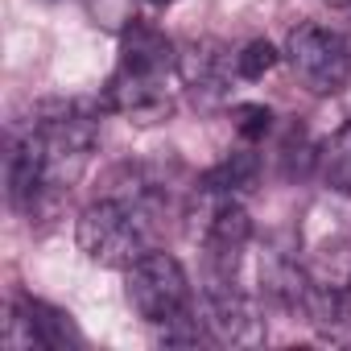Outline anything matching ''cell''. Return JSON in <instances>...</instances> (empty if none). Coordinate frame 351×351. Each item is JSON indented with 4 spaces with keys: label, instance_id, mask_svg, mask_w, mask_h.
<instances>
[{
    "label": "cell",
    "instance_id": "obj_1",
    "mask_svg": "<svg viewBox=\"0 0 351 351\" xmlns=\"http://www.w3.org/2000/svg\"><path fill=\"white\" fill-rule=\"evenodd\" d=\"M75 240L87 261L104 269H128L145 252H153L157 240V203L149 182H128L124 191H112L83 207L75 223Z\"/></svg>",
    "mask_w": 351,
    "mask_h": 351
},
{
    "label": "cell",
    "instance_id": "obj_2",
    "mask_svg": "<svg viewBox=\"0 0 351 351\" xmlns=\"http://www.w3.org/2000/svg\"><path fill=\"white\" fill-rule=\"evenodd\" d=\"M42 136V149H46V182H50V199L54 195H66L99 145V124H95V112H87L83 104H46L38 108V120H29Z\"/></svg>",
    "mask_w": 351,
    "mask_h": 351
},
{
    "label": "cell",
    "instance_id": "obj_3",
    "mask_svg": "<svg viewBox=\"0 0 351 351\" xmlns=\"http://www.w3.org/2000/svg\"><path fill=\"white\" fill-rule=\"evenodd\" d=\"M124 298L145 318L149 326H169L191 314V281L178 256H169L161 248L145 252L136 265L124 269Z\"/></svg>",
    "mask_w": 351,
    "mask_h": 351
},
{
    "label": "cell",
    "instance_id": "obj_4",
    "mask_svg": "<svg viewBox=\"0 0 351 351\" xmlns=\"http://www.w3.org/2000/svg\"><path fill=\"white\" fill-rule=\"evenodd\" d=\"M285 62L310 95H339L351 83V46L343 34L302 21L285 38Z\"/></svg>",
    "mask_w": 351,
    "mask_h": 351
},
{
    "label": "cell",
    "instance_id": "obj_5",
    "mask_svg": "<svg viewBox=\"0 0 351 351\" xmlns=\"http://www.w3.org/2000/svg\"><path fill=\"white\" fill-rule=\"evenodd\" d=\"M178 71H145V66H120L112 71L99 108L124 116L128 124H161L178 108Z\"/></svg>",
    "mask_w": 351,
    "mask_h": 351
},
{
    "label": "cell",
    "instance_id": "obj_6",
    "mask_svg": "<svg viewBox=\"0 0 351 351\" xmlns=\"http://www.w3.org/2000/svg\"><path fill=\"white\" fill-rule=\"evenodd\" d=\"M199 195V207H203V252H207V269L211 277H236L244 252H248V240H252V219L244 211L240 199H215V195Z\"/></svg>",
    "mask_w": 351,
    "mask_h": 351
},
{
    "label": "cell",
    "instance_id": "obj_7",
    "mask_svg": "<svg viewBox=\"0 0 351 351\" xmlns=\"http://www.w3.org/2000/svg\"><path fill=\"white\" fill-rule=\"evenodd\" d=\"M203 326L207 339L223 347H252L265 339L256 302L236 285V277H211L203 289Z\"/></svg>",
    "mask_w": 351,
    "mask_h": 351
},
{
    "label": "cell",
    "instance_id": "obj_8",
    "mask_svg": "<svg viewBox=\"0 0 351 351\" xmlns=\"http://www.w3.org/2000/svg\"><path fill=\"white\" fill-rule=\"evenodd\" d=\"M5 343L13 351H58L66 343H79L75 326H71V314L38 302V298H17V306L9 310V322H5Z\"/></svg>",
    "mask_w": 351,
    "mask_h": 351
},
{
    "label": "cell",
    "instance_id": "obj_9",
    "mask_svg": "<svg viewBox=\"0 0 351 351\" xmlns=\"http://www.w3.org/2000/svg\"><path fill=\"white\" fill-rule=\"evenodd\" d=\"M5 191H9V203L17 211H38L50 199L46 149H42V136H38L34 124L25 132H17L13 145H9V157H5Z\"/></svg>",
    "mask_w": 351,
    "mask_h": 351
},
{
    "label": "cell",
    "instance_id": "obj_10",
    "mask_svg": "<svg viewBox=\"0 0 351 351\" xmlns=\"http://www.w3.org/2000/svg\"><path fill=\"white\" fill-rule=\"evenodd\" d=\"M232 71H236V54H228L219 42H191L178 54V79L203 108H215L228 99Z\"/></svg>",
    "mask_w": 351,
    "mask_h": 351
},
{
    "label": "cell",
    "instance_id": "obj_11",
    "mask_svg": "<svg viewBox=\"0 0 351 351\" xmlns=\"http://www.w3.org/2000/svg\"><path fill=\"white\" fill-rule=\"evenodd\" d=\"M256 178H261V157H256V149L248 145V149L228 153L215 169H207L195 191L215 195V199H240V195H248V191L256 186Z\"/></svg>",
    "mask_w": 351,
    "mask_h": 351
},
{
    "label": "cell",
    "instance_id": "obj_12",
    "mask_svg": "<svg viewBox=\"0 0 351 351\" xmlns=\"http://www.w3.org/2000/svg\"><path fill=\"white\" fill-rule=\"evenodd\" d=\"M318 178L335 191V195H347L351 199V116L318 145Z\"/></svg>",
    "mask_w": 351,
    "mask_h": 351
},
{
    "label": "cell",
    "instance_id": "obj_13",
    "mask_svg": "<svg viewBox=\"0 0 351 351\" xmlns=\"http://www.w3.org/2000/svg\"><path fill=\"white\" fill-rule=\"evenodd\" d=\"M277 62H281L277 46H273V42H265V38H256V42H248V46L236 54V75H240V79H248V83H256V79H265Z\"/></svg>",
    "mask_w": 351,
    "mask_h": 351
},
{
    "label": "cell",
    "instance_id": "obj_14",
    "mask_svg": "<svg viewBox=\"0 0 351 351\" xmlns=\"http://www.w3.org/2000/svg\"><path fill=\"white\" fill-rule=\"evenodd\" d=\"M232 120H236L240 141H244V145H256V141H265L269 128H273V108H265V104H236V108H232Z\"/></svg>",
    "mask_w": 351,
    "mask_h": 351
},
{
    "label": "cell",
    "instance_id": "obj_15",
    "mask_svg": "<svg viewBox=\"0 0 351 351\" xmlns=\"http://www.w3.org/2000/svg\"><path fill=\"white\" fill-rule=\"evenodd\" d=\"M322 5H330V9H351V0H322Z\"/></svg>",
    "mask_w": 351,
    "mask_h": 351
},
{
    "label": "cell",
    "instance_id": "obj_16",
    "mask_svg": "<svg viewBox=\"0 0 351 351\" xmlns=\"http://www.w3.org/2000/svg\"><path fill=\"white\" fill-rule=\"evenodd\" d=\"M149 5H157V9H165V5H178V0H149Z\"/></svg>",
    "mask_w": 351,
    "mask_h": 351
}]
</instances>
